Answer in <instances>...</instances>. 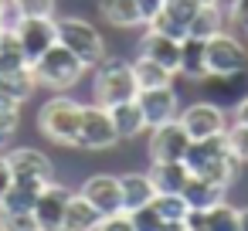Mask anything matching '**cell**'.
I'll use <instances>...</instances> for the list:
<instances>
[{
	"mask_svg": "<svg viewBox=\"0 0 248 231\" xmlns=\"http://www.w3.org/2000/svg\"><path fill=\"white\" fill-rule=\"evenodd\" d=\"M78 126H82V102H75L72 95L58 92L38 109L41 136L58 146H78Z\"/></svg>",
	"mask_w": 248,
	"mask_h": 231,
	"instance_id": "1",
	"label": "cell"
},
{
	"mask_svg": "<svg viewBox=\"0 0 248 231\" xmlns=\"http://www.w3.org/2000/svg\"><path fill=\"white\" fill-rule=\"evenodd\" d=\"M136 92H140V85H136V78H133V65H129V62L109 58V55H106V58L95 65L92 95H95L99 106L112 109V106H119V102L136 99Z\"/></svg>",
	"mask_w": 248,
	"mask_h": 231,
	"instance_id": "2",
	"label": "cell"
},
{
	"mask_svg": "<svg viewBox=\"0 0 248 231\" xmlns=\"http://www.w3.org/2000/svg\"><path fill=\"white\" fill-rule=\"evenodd\" d=\"M31 72H34V82H38V85L55 89V92H65V89L78 85V78L85 75V65H82L65 45H51V48L31 65Z\"/></svg>",
	"mask_w": 248,
	"mask_h": 231,
	"instance_id": "3",
	"label": "cell"
},
{
	"mask_svg": "<svg viewBox=\"0 0 248 231\" xmlns=\"http://www.w3.org/2000/svg\"><path fill=\"white\" fill-rule=\"evenodd\" d=\"M55 24H58V45H65L85 68H95L106 58V41H102V34L89 21H82V17H62Z\"/></svg>",
	"mask_w": 248,
	"mask_h": 231,
	"instance_id": "4",
	"label": "cell"
},
{
	"mask_svg": "<svg viewBox=\"0 0 248 231\" xmlns=\"http://www.w3.org/2000/svg\"><path fill=\"white\" fill-rule=\"evenodd\" d=\"M245 68H248V45H241L228 31L207 38V78H234Z\"/></svg>",
	"mask_w": 248,
	"mask_h": 231,
	"instance_id": "5",
	"label": "cell"
},
{
	"mask_svg": "<svg viewBox=\"0 0 248 231\" xmlns=\"http://www.w3.org/2000/svg\"><path fill=\"white\" fill-rule=\"evenodd\" d=\"M119 143L116 136V126H112V116L106 106L92 102V106H82V126H78V146L82 150H112Z\"/></svg>",
	"mask_w": 248,
	"mask_h": 231,
	"instance_id": "6",
	"label": "cell"
},
{
	"mask_svg": "<svg viewBox=\"0 0 248 231\" xmlns=\"http://www.w3.org/2000/svg\"><path fill=\"white\" fill-rule=\"evenodd\" d=\"M14 34L21 41V51H24L28 65H34L51 45H58V24H55V17H24Z\"/></svg>",
	"mask_w": 248,
	"mask_h": 231,
	"instance_id": "7",
	"label": "cell"
},
{
	"mask_svg": "<svg viewBox=\"0 0 248 231\" xmlns=\"http://www.w3.org/2000/svg\"><path fill=\"white\" fill-rule=\"evenodd\" d=\"M180 126L187 129L190 139H207V136H221L228 129V119L224 112L214 106V102H190L177 112Z\"/></svg>",
	"mask_w": 248,
	"mask_h": 231,
	"instance_id": "8",
	"label": "cell"
},
{
	"mask_svg": "<svg viewBox=\"0 0 248 231\" xmlns=\"http://www.w3.org/2000/svg\"><path fill=\"white\" fill-rule=\"evenodd\" d=\"M187 146H190V136H187V129L180 126V119H170V123L150 129V160H153V163L184 160Z\"/></svg>",
	"mask_w": 248,
	"mask_h": 231,
	"instance_id": "9",
	"label": "cell"
},
{
	"mask_svg": "<svg viewBox=\"0 0 248 231\" xmlns=\"http://www.w3.org/2000/svg\"><path fill=\"white\" fill-rule=\"evenodd\" d=\"M136 102H140V109H143L146 129L163 126V123L177 119V112H180V99H177L173 85H160V89H140V92H136Z\"/></svg>",
	"mask_w": 248,
	"mask_h": 231,
	"instance_id": "10",
	"label": "cell"
},
{
	"mask_svg": "<svg viewBox=\"0 0 248 231\" xmlns=\"http://www.w3.org/2000/svg\"><path fill=\"white\" fill-rule=\"evenodd\" d=\"M7 163H11L14 180H31V184H41V187L55 180V163H51L41 150H34V146H17V150H11V153H7Z\"/></svg>",
	"mask_w": 248,
	"mask_h": 231,
	"instance_id": "11",
	"label": "cell"
},
{
	"mask_svg": "<svg viewBox=\"0 0 248 231\" xmlns=\"http://www.w3.org/2000/svg\"><path fill=\"white\" fill-rule=\"evenodd\" d=\"M68 197H72V190L68 187H62V184H48V187H41V194H38V200H34V221H38V231H62V224H65V207H68Z\"/></svg>",
	"mask_w": 248,
	"mask_h": 231,
	"instance_id": "12",
	"label": "cell"
},
{
	"mask_svg": "<svg viewBox=\"0 0 248 231\" xmlns=\"http://www.w3.org/2000/svg\"><path fill=\"white\" fill-rule=\"evenodd\" d=\"M197 11H201V0H163L160 14H156L146 28L184 41V38H187V28H190V17H194Z\"/></svg>",
	"mask_w": 248,
	"mask_h": 231,
	"instance_id": "13",
	"label": "cell"
},
{
	"mask_svg": "<svg viewBox=\"0 0 248 231\" xmlns=\"http://www.w3.org/2000/svg\"><path fill=\"white\" fill-rule=\"evenodd\" d=\"M78 194H82L102 217L123 211V187H119V177H112V173H95V177H89Z\"/></svg>",
	"mask_w": 248,
	"mask_h": 231,
	"instance_id": "14",
	"label": "cell"
},
{
	"mask_svg": "<svg viewBox=\"0 0 248 231\" xmlns=\"http://www.w3.org/2000/svg\"><path fill=\"white\" fill-rule=\"evenodd\" d=\"M140 55L150 58V62H156V65H163L173 75L180 72V41L170 38V34H160L153 28H146V34L140 38Z\"/></svg>",
	"mask_w": 248,
	"mask_h": 231,
	"instance_id": "15",
	"label": "cell"
},
{
	"mask_svg": "<svg viewBox=\"0 0 248 231\" xmlns=\"http://www.w3.org/2000/svg\"><path fill=\"white\" fill-rule=\"evenodd\" d=\"M221 156H228V139L224 133L221 136H207V139H190L187 153H184V163L190 173H204L211 163H217Z\"/></svg>",
	"mask_w": 248,
	"mask_h": 231,
	"instance_id": "16",
	"label": "cell"
},
{
	"mask_svg": "<svg viewBox=\"0 0 248 231\" xmlns=\"http://www.w3.org/2000/svg\"><path fill=\"white\" fill-rule=\"evenodd\" d=\"M224 190H228V187H221V184H214V180H207V177H197V173H190L180 194H184L187 207L211 211L214 204H221V200H224Z\"/></svg>",
	"mask_w": 248,
	"mask_h": 231,
	"instance_id": "17",
	"label": "cell"
},
{
	"mask_svg": "<svg viewBox=\"0 0 248 231\" xmlns=\"http://www.w3.org/2000/svg\"><path fill=\"white\" fill-rule=\"evenodd\" d=\"M177 75H184L190 82H204L207 78V41L190 38V34L180 41V72Z\"/></svg>",
	"mask_w": 248,
	"mask_h": 231,
	"instance_id": "18",
	"label": "cell"
},
{
	"mask_svg": "<svg viewBox=\"0 0 248 231\" xmlns=\"http://www.w3.org/2000/svg\"><path fill=\"white\" fill-rule=\"evenodd\" d=\"M119 187H123V211H126V214L146 207V204L156 197L150 173H123V177H119Z\"/></svg>",
	"mask_w": 248,
	"mask_h": 231,
	"instance_id": "19",
	"label": "cell"
},
{
	"mask_svg": "<svg viewBox=\"0 0 248 231\" xmlns=\"http://www.w3.org/2000/svg\"><path fill=\"white\" fill-rule=\"evenodd\" d=\"M99 14L109 28H119V31L143 28V14L136 0H99Z\"/></svg>",
	"mask_w": 248,
	"mask_h": 231,
	"instance_id": "20",
	"label": "cell"
},
{
	"mask_svg": "<svg viewBox=\"0 0 248 231\" xmlns=\"http://www.w3.org/2000/svg\"><path fill=\"white\" fill-rule=\"evenodd\" d=\"M109 116H112V126H116V136L119 139H136V136L146 133V119H143V109H140L136 99L112 106Z\"/></svg>",
	"mask_w": 248,
	"mask_h": 231,
	"instance_id": "21",
	"label": "cell"
},
{
	"mask_svg": "<svg viewBox=\"0 0 248 231\" xmlns=\"http://www.w3.org/2000/svg\"><path fill=\"white\" fill-rule=\"evenodd\" d=\"M102 224V214L82 197V194H72L68 197V207H65V224L62 231H99Z\"/></svg>",
	"mask_w": 248,
	"mask_h": 231,
	"instance_id": "22",
	"label": "cell"
},
{
	"mask_svg": "<svg viewBox=\"0 0 248 231\" xmlns=\"http://www.w3.org/2000/svg\"><path fill=\"white\" fill-rule=\"evenodd\" d=\"M190 170L184 160H173V163H153L150 167V180H153V190L156 194H180L184 184H187Z\"/></svg>",
	"mask_w": 248,
	"mask_h": 231,
	"instance_id": "23",
	"label": "cell"
},
{
	"mask_svg": "<svg viewBox=\"0 0 248 231\" xmlns=\"http://www.w3.org/2000/svg\"><path fill=\"white\" fill-rule=\"evenodd\" d=\"M38 82H34V72L31 68H17V72H0V95H7L11 102L24 106L31 95H34Z\"/></svg>",
	"mask_w": 248,
	"mask_h": 231,
	"instance_id": "24",
	"label": "cell"
},
{
	"mask_svg": "<svg viewBox=\"0 0 248 231\" xmlns=\"http://www.w3.org/2000/svg\"><path fill=\"white\" fill-rule=\"evenodd\" d=\"M48 187V184H45ZM41 194V184H31V180H14L11 190L0 200V211H11V214H31L34 211V200Z\"/></svg>",
	"mask_w": 248,
	"mask_h": 231,
	"instance_id": "25",
	"label": "cell"
},
{
	"mask_svg": "<svg viewBox=\"0 0 248 231\" xmlns=\"http://www.w3.org/2000/svg\"><path fill=\"white\" fill-rule=\"evenodd\" d=\"M217 31H224V7H221V4H201V11L190 17L187 34L207 41V38H214Z\"/></svg>",
	"mask_w": 248,
	"mask_h": 231,
	"instance_id": "26",
	"label": "cell"
},
{
	"mask_svg": "<svg viewBox=\"0 0 248 231\" xmlns=\"http://www.w3.org/2000/svg\"><path fill=\"white\" fill-rule=\"evenodd\" d=\"M129 65H133V78H136V85H140V89L173 85V72H167L163 65H156V62L143 58V55H136V62H129Z\"/></svg>",
	"mask_w": 248,
	"mask_h": 231,
	"instance_id": "27",
	"label": "cell"
},
{
	"mask_svg": "<svg viewBox=\"0 0 248 231\" xmlns=\"http://www.w3.org/2000/svg\"><path fill=\"white\" fill-rule=\"evenodd\" d=\"M150 204H153V211H156L163 221H184V214H187L184 194H156Z\"/></svg>",
	"mask_w": 248,
	"mask_h": 231,
	"instance_id": "28",
	"label": "cell"
},
{
	"mask_svg": "<svg viewBox=\"0 0 248 231\" xmlns=\"http://www.w3.org/2000/svg\"><path fill=\"white\" fill-rule=\"evenodd\" d=\"M207 231H238V207H231L228 200L214 204L207 211Z\"/></svg>",
	"mask_w": 248,
	"mask_h": 231,
	"instance_id": "29",
	"label": "cell"
},
{
	"mask_svg": "<svg viewBox=\"0 0 248 231\" xmlns=\"http://www.w3.org/2000/svg\"><path fill=\"white\" fill-rule=\"evenodd\" d=\"M224 139H228V153H231L241 167H248V126H245V123H231V126L224 129Z\"/></svg>",
	"mask_w": 248,
	"mask_h": 231,
	"instance_id": "30",
	"label": "cell"
},
{
	"mask_svg": "<svg viewBox=\"0 0 248 231\" xmlns=\"http://www.w3.org/2000/svg\"><path fill=\"white\" fill-rule=\"evenodd\" d=\"M129 217H133V228H136V231H163V224H167V221L153 211V204H146V207L133 211Z\"/></svg>",
	"mask_w": 248,
	"mask_h": 231,
	"instance_id": "31",
	"label": "cell"
},
{
	"mask_svg": "<svg viewBox=\"0 0 248 231\" xmlns=\"http://www.w3.org/2000/svg\"><path fill=\"white\" fill-rule=\"evenodd\" d=\"M0 231H38V221H34V214L0 211Z\"/></svg>",
	"mask_w": 248,
	"mask_h": 231,
	"instance_id": "32",
	"label": "cell"
},
{
	"mask_svg": "<svg viewBox=\"0 0 248 231\" xmlns=\"http://www.w3.org/2000/svg\"><path fill=\"white\" fill-rule=\"evenodd\" d=\"M21 126V109H0V146H7Z\"/></svg>",
	"mask_w": 248,
	"mask_h": 231,
	"instance_id": "33",
	"label": "cell"
},
{
	"mask_svg": "<svg viewBox=\"0 0 248 231\" xmlns=\"http://www.w3.org/2000/svg\"><path fill=\"white\" fill-rule=\"evenodd\" d=\"M24 21L17 0H0V31H17V24Z\"/></svg>",
	"mask_w": 248,
	"mask_h": 231,
	"instance_id": "34",
	"label": "cell"
},
{
	"mask_svg": "<svg viewBox=\"0 0 248 231\" xmlns=\"http://www.w3.org/2000/svg\"><path fill=\"white\" fill-rule=\"evenodd\" d=\"M24 17H55V0H17Z\"/></svg>",
	"mask_w": 248,
	"mask_h": 231,
	"instance_id": "35",
	"label": "cell"
},
{
	"mask_svg": "<svg viewBox=\"0 0 248 231\" xmlns=\"http://www.w3.org/2000/svg\"><path fill=\"white\" fill-rule=\"evenodd\" d=\"M228 21L248 34V0H228Z\"/></svg>",
	"mask_w": 248,
	"mask_h": 231,
	"instance_id": "36",
	"label": "cell"
},
{
	"mask_svg": "<svg viewBox=\"0 0 248 231\" xmlns=\"http://www.w3.org/2000/svg\"><path fill=\"white\" fill-rule=\"evenodd\" d=\"M99 231H136V228H133V217H129L126 211H119V214H109V217H102Z\"/></svg>",
	"mask_w": 248,
	"mask_h": 231,
	"instance_id": "37",
	"label": "cell"
},
{
	"mask_svg": "<svg viewBox=\"0 0 248 231\" xmlns=\"http://www.w3.org/2000/svg\"><path fill=\"white\" fill-rule=\"evenodd\" d=\"M11 184H14V173H11L7 153H0V200H4V194L11 190Z\"/></svg>",
	"mask_w": 248,
	"mask_h": 231,
	"instance_id": "38",
	"label": "cell"
},
{
	"mask_svg": "<svg viewBox=\"0 0 248 231\" xmlns=\"http://www.w3.org/2000/svg\"><path fill=\"white\" fill-rule=\"evenodd\" d=\"M136 4H140V14H143V24H150V21L160 14L163 0H136Z\"/></svg>",
	"mask_w": 248,
	"mask_h": 231,
	"instance_id": "39",
	"label": "cell"
},
{
	"mask_svg": "<svg viewBox=\"0 0 248 231\" xmlns=\"http://www.w3.org/2000/svg\"><path fill=\"white\" fill-rule=\"evenodd\" d=\"M234 123H245V126H248V95L234 106Z\"/></svg>",
	"mask_w": 248,
	"mask_h": 231,
	"instance_id": "40",
	"label": "cell"
},
{
	"mask_svg": "<svg viewBox=\"0 0 248 231\" xmlns=\"http://www.w3.org/2000/svg\"><path fill=\"white\" fill-rule=\"evenodd\" d=\"M238 231H248V207H238Z\"/></svg>",
	"mask_w": 248,
	"mask_h": 231,
	"instance_id": "41",
	"label": "cell"
},
{
	"mask_svg": "<svg viewBox=\"0 0 248 231\" xmlns=\"http://www.w3.org/2000/svg\"><path fill=\"white\" fill-rule=\"evenodd\" d=\"M184 231H207V228H184Z\"/></svg>",
	"mask_w": 248,
	"mask_h": 231,
	"instance_id": "42",
	"label": "cell"
},
{
	"mask_svg": "<svg viewBox=\"0 0 248 231\" xmlns=\"http://www.w3.org/2000/svg\"><path fill=\"white\" fill-rule=\"evenodd\" d=\"M217 4H228V0H217Z\"/></svg>",
	"mask_w": 248,
	"mask_h": 231,
	"instance_id": "43",
	"label": "cell"
},
{
	"mask_svg": "<svg viewBox=\"0 0 248 231\" xmlns=\"http://www.w3.org/2000/svg\"><path fill=\"white\" fill-rule=\"evenodd\" d=\"M0 38H4V31H0Z\"/></svg>",
	"mask_w": 248,
	"mask_h": 231,
	"instance_id": "44",
	"label": "cell"
}]
</instances>
